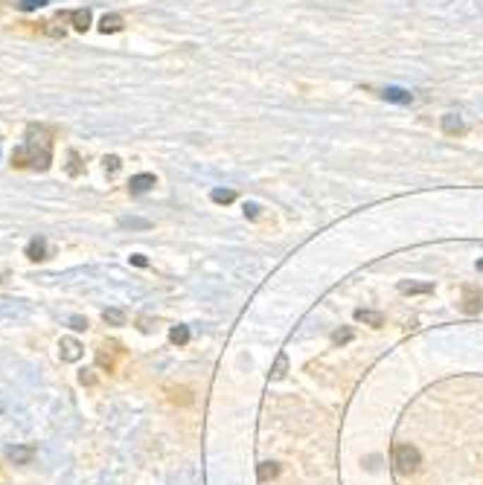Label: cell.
Here are the masks:
<instances>
[{
  "label": "cell",
  "mask_w": 483,
  "mask_h": 485,
  "mask_svg": "<svg viewBox=\"0 0 483 485\" xmlns=\"http://www.w3.org/2000/svg\"><path fill=\"white\" fill-rule=\"evenodd\" d=\"M27 256H30V259H32V262H41V259H44V256H47V241H44V238H38V235H35V238H32V241H30V245H27Z\"/></svg>",
  "instance_id": "obj_12"
},
{
  "label": "cell",
  "mask_w": 483,
  "mask_h": 485,
  "mask_svg": "<svg viewBox=\"0 0 483 485\" xmlns=\"http://www.w3.org/2000/svg\"><path fill=\"white\" fill-rule=\"evenodd\" d=\"M119 227H134V230H149L152 224L146 218H119Z\"/></svg>",
  "instance_id": "obj_20"
},
{
  "label": "cell",
  "mask_w": 483,
  "mask_h": 485,
  "mask_svg": "<svg viewBox=\"0 0 483 485\" xmlns=\"http://www.w3.org/2000/svg\"><path fill=\"white\" fill-rule=\"evenodd\" d=\"M477 271H483V259H480V262H477Z\"/></svg>",
  "instance_id": "obj_29"
},
{
  "label": "cell",
  "mask_w": 483,
  "mask_h": 485,
  "mask_svg": "<svg viewBox=\"0 0 483 485\" xmlns=\"http://www.w3.org/2000/svg\"><path fill=\"white\" fill-rule=\"evenodd\" d=\"M355 320H358V323H367V326H373V329H378V326H384V314H381V311H370V308H358V311H355Z\"/></svg>",
  "instance_id": "obj_8"
},
{
  "label": "cell",
  "mask_w": 483,
  "mask_h": 485,
  "mask_svg": "<svg viewBox=\"0 0 483 485\" xmlns=\"http://www.w3.org/2000/svg\"><path fill=\"white\" fill-rule=\"evenodd\" d=\"M119 30H123V18H119V15H105L102 20H100V32H119Z\"/></svg>",
  "instance_id": "obj_14"
},
{
  "label": "cell",
  "mask_w": 483,
  "mask_h": 485,
  "mask_svg": "<svg viewBox=\"0 0 483 485\" xmlns=\"http://www.w3.org/2000/svg\"><path fill=\"white\" fill-rule=\"evenodd\" d=\"M70 20H73V27L79 32H85L90 27V9H76V12H70Z\"/></svg>",
  "instance_id": "obj_16"
},
{
  "label": "cell",
  "mask_w": 483,
  "mask_h": 485,
  "mask_svg": "<svg viewBox=\"0 0 483 485\" xmlns=\"http://www.w3.org/2000/svg\"><path fill=\"white\" fill-rule=\"evenodd\" d=\"M381 96L388 102H393V105H410V102H414V93L405 90V87H384Z\"/></svg>",
  "instance_id": "obj_6"
},
{
  "label": "cell",
  "mask_w": 483,
  "mask_h": 485,
  "mask_svg": "<svg viewBox=\"0 0 483 485\" xmlns=\"http://www.w3.org/2000/svg\"><path fill=\"white\" fill-rule=\"evenodd\" d=\"M210 198H213V204H233L236 201V192L233 189H213Z\"/></svg>",
  "instance_id": "obj_18"
},
{
  "label": "cell",
  "mask_w": 483,
  "mask_h": 485,
  "mask_svg": "<svg viewBox=\"0 0 483 485\" xmlns=\"http://www.w3.org/2000/svg\"><path fill=\"white\" fill-rule=\"evenodd\" d=\"M105 172H108V175H117V172H119V157H114V154L105 157Z\"/></svg>",
  "instance_id": "obj_25"
},
{
  "label": "cell",
  "mask_w": 483,
  "mask_h": 485,
  "mask_svg": "<svg viewBox=\"0 0 483 485\" xmlns=\"http://www.w3.org/2000/svg\"><path fill=\"white\" fill-rule=\"evenodd\" d=\"M285 372H288V355H285V352H280V355H277V360H274V369H271V381H282V378H285Z\"/></svg>",
  "instance_id": "obj_17"
},
{
  "label": "cell",
  "mask_w": 483,
  "mask_h": 485,
  "mask_svg": "<svg viewBox=\"0 0 483 485\" xmlns=\"http://www.w3.org/2000/svg\"><path fill=\"white\" fill-rule=\"evenodd\" d=\"M70 326H73L76 331H85L88 329V320L85 317H70Z\"/></svg>",
  "instance_id": "obj_26"
},
{
  "label": "cell",
  "mask_w": 483,
  "mask_h": 485,
  "mask_svg": "<svg viewBox=\"0 0 483 485\" xmlns=\"http://www.w3.org/2000/svg\"><path fill=\"white\" fill-rule=\"evenodd\" d=\"M443 134H448V137H460V134H466V123L457 113H446L443 116Z\"/></svg>",
  "instance_id": "obj_7"
},
{
  "label": "cell",
  "mask_w": 483,
  "mask_h": 485,
  "mask_svg": "<svg viewBox=\"0 0 483 485\" xmlns=\"http://www.w3.org/2000/svg\"><path fill=\"white\" fill-rule=\"evenodd\" d=\"M422 465V453L414 445H393V468L399 474H417Z\"/></svg>",
  "instance_id": "obj_2"
},
{
  "label": "cell",
  "mask_w": 483,
  "mask_h": 485,
  "mask_svg": "<svg viewBox=\"0 0 483 485\" xmlns=\"http://www.w3.org/2000/svg\"><path fill=\"white\" fill-rule=\"evenodd\" d=\"M108 349H111V352H105V346H102L100 352H96V363H100L102 369L114 372V357H123L126 352H123V346H119V343H108Z\"/></svg>",
  "instance_id": "obj_3"
},
{
  "label": "cell",
  "mask_w": 483,
  "mask_h": 485,
  "mask_svg": "<svg viewBox=\"0 0 483 485\" xmlns=\"http://www.w3.org/2000/svg\"><path fill=\"white\" fill-rule=\"evenodd\" d=\"M50 160H53V152H50V149H41V152H38L35 134H32V131H30L27 142H23L20 149H15V154H12V163H15V166H32V168H38V172H44V168L50 166Z\"/></svg>",
  "instance_id": "obj_1"
},
{
  "label": "cell",
  "mask_w": 483,
  "mask_h": 485,
  "mask_svg": "<svg viewBox=\"0 0 483 485\" xmlns=\"http://www.w3.org/2000/svg\"><path fill=\"white\" fill-rule=\"evenodd\" d=\"M131 262L137 264V268H146V264H149V259H146V256H140V253H137V256H131Z\"/></svg>",
  "instance_id": "obj_27"
},
{
  "label": "cell",
  "mask_w": 483,
  "mask_h": 485,
  "mask_svg": "<svg viewBox=\"0 0 483 485\" xmlns=\"http://www.w3.org/2000/svg\"><path fill=\"white\" fill-rule=\"evenodd\" d=\"M32 448H6V456L12 459V462L15 465H27L30 462V459H32Z\"/></svg>",
  "instance_id": "obj_11"
},
{
  "label": "cell",
  "mask_w": 483,
  "mask_h": 485,
  "mask_svg": "<svg viewBox=\"0 0 483 485\" xmlns=\"http://www.w3.org/2000/svg\"><path fill=\"white\" fill-rule=\"evenodd\" d=\"M350 340H352V329H341V331H335V334H332V343H335V346L350 343Z\"/></svg>",
  "instance_id": "obj_23"
},
{
  "label": "cell",
  "mask_w": 483,
  "mask_h": 485,
  "mask_svg": "<svg viewBox=\"0 0 483 485\" xmlns=\"http://www.w3.org/2000/svg\"><path fill=\"white\" fill-rule=\"evenodd\" d=\"M245 215H248V218H256V215H259V207H256V204H248V207H245Z\"/></svg>",
  "instance_id": "obj_28"
},
{
  "label": "cell",
  "mask_w": 483,
  "mask_h": 485,
  "mask_svg": "<svg viewBox=\"0 0 483 485\" xmlns=\"http://www.w3.org/2000/svg\"><path fill=\"white\" fill-rule=\"evenodd\" d=\"M155 183H157V180H155V175L143 172V175H134V178L129 180V192H131V195H146V192H149Z\"/></svg>",
  "instance_id": "obj_4"
},
{
  "label": "cell",
  "mask_w": 483,
  "mask_h": 485,
  "mask_svg": "<svg viewBox=\"0 0 483 485\" xmlns=\"http://www.w3.org/2000/svg\"><path fill=\"white\" fill-rule=\"evenodd\" d=\"M402 294H434V285L431 282H399Z\"/></svg>",
  "instance_id": "obj_10"
},
{
  "label": "cell",
  "mask_w": 483,
  "mask_h": 485,
  "mask_svg": "<svg viewBox=\"0 0 483 485\" xmlns=\"http://www.w3.org/2000/svg\"><path fill=\"white\" fill-rule=\"evenodd\" d=\"M280 474V465L277 462H265V465H259V479H274Z\"/></svg>",
  "instance_id": "obj_21"
},
{
  "label": "cell",
  "mask_w": 483,
  "mask_h": 485,
  "mask_svg": "<svg viewBox=\"0 0 483 485\" xmlns=\"http://www.w3.org/2000/svg\"><path fill=\"white\" fill-rule=\"evenodd\" d=\"M59 352H61V360H79L82 357V343L73 340V337H61V343H59Z\"/></svg>",
  "instance_id": "obj_5"
},
{
  "label": "cell",
  "mask_w": 483,
  "mask_h": 485,
  "mask_svg": "<svg viewBox=\"0 0 483 485\" xmlns=\"http://www.w3.org/2000/svg\"><path fill=\"white\" fill-rule=\"evenodd\" d=\"M463 311L477 314L480 311V290L477 288H463Z\"/></svg>",
  "instance_id": "obj_9"
},
{
  "label": "cell",
  "mask_w": 483,
  "mask_h": 485,
  "mask_svg": "<svg viewBox=\"0 0 483 485\" xmlns=\"http://www.w3.org/2000/svg\"><path fill=\"white\" fill-rule=\"evenodd\" d=\"M47 35H53V38H64V27H59L56 20H47V27H44Z\"/></svg>",
  "instance_id": "obj_24"
},
{
  "label": "cell",
  "mask_w": 483,
  "mask_h": 485,
  "mask_svg": "<svg viewBox=\"0 0 483 485\" xmlns=\"http://www.w3.org/2000/svg\"><path fill=\"white\" fill-rule=\"evenodd\" d=\"M102 320L108 326H126V311L123 308H105L102 311Z\"/></svg>",
  "instance_id": "obj_15"
},
{
  "label": "cell",
  "mask_w": 483,
  "mask_h": 485,
  "mask_svg": "<svg viewBox=\"0 0 483 485\" xmlns=\"http://www.w3.org/2000/svg\"><path fill=\"white\" fill-rule=\"evenodd\" d=\"M47 4H50V0H18V9L20 12H32V9H41Z\"/></svg>",
  "instance_id": "obj_22"
},
{
  "label": "cell",
  "mask_w": 483,
  "mask_h": 485,
  "mask_svg": "<svg viewBox=\"0 0 483 485\" xmlns=\"http://www.w3.org/2000/svg\"><path fill=\"white\" fill-rule=\"evenodd\" d=\"M166 393H169V401L175 404H192V393L186 386H166Z\"/></svg>",
  "instance_id": "obj_13"
},
{
  "label": "cell",
  "mask_w": 483,
  "mask_h": 485,
  "mask_svg": "<svg viewBox=\"0 0 483 485\" xmlns=\"http://www.w3.org/2000/svg\"><path fill=\"white\" fill-rule=\"evenodd\" d=\"M169 340H172L175 346H186L189 343V329L186 326H175L172 331H169Z\"/></svg>",
  "instance_id": "obj_19"
}]
</instances>
